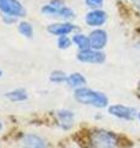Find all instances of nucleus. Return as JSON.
Returning a JSON list of instances; mask_svg holds the SVG:
<instances>
[{"instance_id": "nucleus-17", "label": "nucleus", "mask_w": 140, "mask_h": 148, "mask_svg": "<svg viewBox=\"0 0 140 148\" xmlns=\"http://www.w3.org/2000/svg\"><path fill=\"white\" fill-rule=\"evenodd\" d=\"M71 46V41L68 36H60L59 40H58V47L60 49H67Z\"/></svg>"}, {"instance_id": "nucleus-22", "label": "nucleus", "mask_w": 140, "mask_h": 148, "mask_svg": "<svg viewBox=\"0 0 140 148\" xmlns=\"http://www.w3.org/2000/svg\"><path fill=\"white\" fill-rule=\"evenodd\" d=\"M0 148H3V147H1V145H0Z\"/></svg>"}, {"instance_id": "nucleus-5", "label": "nucleus", "mask_w": 140, "mask_h": 148, "mask_svg": "<svg viewBox=\"0 0 140 148\" xmlns=\"http://www.w3.org/2000/svg\"><path fill=\"white\" fill-rule=\"evenodd\" d=\"M77 59L84 63H91V64H101L106 61L105 53H102L99 49L87 48L82 49L77 54Z\"/></svg>"}, {"instance_id": "nucleus-4", "label": "nucleus", "mask_w": 140, "mask_h": 148, "mask_svg": "<svg viewBox=\"0 0 140 148\" xmlns=\"http://www.w3.org/2000/svg\"><path fill=\"white\" fill-rule=\"evenodd\" d=\"M0 11L11 17H22L26 15V9L18 0H0Z\"/></svg>"}, {"instance_id": "nucleus-7", "label": "nucleus", "mask_w": 140, "mask_h": 148, "mask_svg": "<svg viewBox=\"0 0 140 148\" xmlns=\"http://www.w3.org/2000/svg\"><path fill=\"white\" fill-rule=\"evenodd\" d=\"M109 114L117 116L119 119H124V120H133L137 115V111L133 108L129 106H124V105H113L109 108Z\"/></svg>"}, {"instance_id": "nucleus-20", "label": "nucleus", "mask_w": 140, "mask_h": 148, "mask_svg": "<svg viewBox=\"0 0 140 148\" xmlns=\"http://www.w3.org/2000/svg\"><path fill=\"white\" fill-rule=\"evenodd\" d=\"M1 128H3V123L0 122V131H1Z\"/></svg>"}, {"instance_id": "nucleus-16", "label": "nucleus", "mask_w": 140, "mask_h": 148, "mask_svg": "<svg viewBox=\"0 0 140 148\" xmlns=\"http://www.w3.org/2000/svg\"><path fill=\"white\" fill-rule=\"evenodd\" d=\"M67 75H65L64 72H60V71H55L50 74V80L53 83H64L67 82Z\"/></svg>"}, {"instance_id": "nucleus-9", "label": "nucleus", "mask_w": 140, "mask_h": 148, "mask_svg": "<svg viewBox=\"0 0 140 148\" xmlns=\"http://www.w3.org/2000/svg\"><path fill=\"white\" fill-rule=\"evenodd\" d=\"M75 30V26L69 22H57L48 26V32L54 36H67Z\"/></svg>"}, {"instance_id": "nucleus-23", "label": "nucleus", "mask_w": 140, "mask_h": 148, "mask_svg": "<svg viewBox=\"0 0 140 148\" xmlns=\"http://www.w3.org/2000/svg\"><path fill=\"white\" fill-rule=\"evenodd\" d=\"M139 119H140V114H139Z\"/></svg>"}, {"instance_id": "nucleus-12", "label": "nucleus", "mask_w": 140, "mask_h": 148, "mask_svg": "<svg viewBox=\"0 0 140 148\" xmlns=\"http://www.w3.org/2000/svg\"><path fill=\"white\" fill-rule=\"evenodd\" d=\"M67 83L71 88L77 89V88H81V86H84L86 84V79L81 75L80 73H73L67 78Z\"/></svg>"}, {"instance_id": "nucleus-6", "label": "nucleus", "mask_w": 140, "mask_h": 148, "mask_svg": "<svg viewBox=\"0 0 140 148\" xmlns=\"http://www.w3.org/2000/svg\"><path fill=\"white\" fill-rule=\"evenodd\" d=\"M107 20V14L105 11L100 10V9H95V10H91L90 12L86 15L85 21L88 26L91 27H99L102 26Z\"/></svg>"}, {"instance_id": "nucleus-14", "label": "nucleus", "mask_w": 140, "mask_h": 148, "mask_svg": "<svg viewBox=\"0 0 140 148\" xmlns=\"http://www.w3.org/2000/svg\"><path fill=\"white\" fill-rule=\"evenodd\" d=\"M6 98L11 101H23L27 99V92L23 89H16V90L9 91L6 94Z\"/></svg>"}, {"instance_id": "nucleus-13", "label": "nucleus", "mask_w": 140, "mask_h": 148, "mask_svg": "<svg viewBox=\"0 0 140 148\" xmlns=\"http://www.w3.org/2000/svg\"><path fill=\"white\" fill-rule=\"evenodd\" d=\"M73 42L75 43L79 48H80V51L91 48V47H90V40H88V37L85 36V35H82V34H76V35H74Z\"/></svg>"}, {"instance_id": "nucleus-15", "label": "nucleus", "mask_w": 140, "mask_h": 148, "mask_svg": "<svg viewBox=\"0 0 140 148\" xmlns=\"http://www.w3.org/2000/svg\"><path fill=\"white\" fill-rule=\"evenodd\" d=\"M18 31H20L21 35H23L25 37H29V38H32V36H33V27H32L30 22H26V21L20 22Z\"/></svg>"}, {"instance_id": "nucleus-11", "label": "nucleus", "mask_w": 140, "mask_h": 148, "mask_svg": "<svg viewBox=\"0 0 140 148\" xmlns=\"http://www.w3.org/2000/svg\"><path fill=\"white\" fill-rule=\"evenodd\" d=\"M57 117L59 120L62 127L68 130L73 126V122H74V114L69 110H60L57 112Z\"/></svg>"}, {"instance_id": "nucleus-2", "label": "nucleus", "mask_w": 140, "mask_h": 148, "mask_svg": "<svg viewBox=\"0 0 140 148\" xmlns=\"http://www.w3.org/2000/svg\"><path fill=\"white\" fill-rule=\"evenodd\" d=\"M41 11L48 16H57L60 18H65V20L74 17V11L70 8L65 6L64 1H62V0L50 1L49 4H47L42 8Z\"/></svg>"}, {"instance_id": "nucleus-10", "label": "nucleus", "mask_w": 140, "mask_h": 148, "mask_svg": "<svg viewBox=\"0 0 140 148\" xmlns=\"http://www.w3.org/2000/svg\"><path fill=\"white\" fill-rule=\"evenodd\" d=\"M22 146L23 148H48L44 140H42L39 136L33 135V133H30L23 137Z\"/></svg>"}, {"instance_id": "nucleus-18", "label": "nucleus", "mask_w": 140, "mask_h": 148, "mask_svg": "<svg viewBox=\"0 0 140 148\" xmlns=\"http://www.w3.org/2000/svg\"><path fill=\"white\" fill-rule=\"evenodd\" d=\"M86 5L92 9V10H95V9H100L102 5H103V0H85Z\"/></svg>"}, {"instance_id": "nucleus-1", "label": "nucleus", "mask_w": 140, "mask_h": 148, "mask_svg": "<svg viewBox=\"0 0 140 148\" xmlns=\"http://www.w3.org/2000/svg\"><path fill=\"white\" fill-rule=\"evenodd\" d=\"M74 98L76 101L84 105H91L95 108H106L108 104V99L105 94H102L100 91L88 89V88H77L74 92Z\"/></svg>"}, {"instance_id": "nucleus-3", "label": "nucleus", "mask_w": 140, "mask_h": 148, "mask_svg": "<svg viewBox=\"0 0 140 148\" xmlns=\"http://www.w3.org/2000/svg\"><path fill=\"white\" fill-rule=\"evenodd\" d=\"M91 146L95 148H114L117 146V138L111 132L99 130L91 133Z\"/></svg>"}, {"instance_id": "nucleus-8", "label": "nucleus", "mask_w": 140, "mask_h": 148, "mask_svg": "<svg viewBox=\"0 0 140 148\" xmlns=\"http://www.w3.org/2000/svg\"><path fill=\"white\" fill-rule=\"evenodd\" d=\"M88 40H90L91 48L101 51L107 43V32L103 30H95L90 34Z\"/></svg>"}, {"instance_id": "nucleus-19", "label": "nucleus", "mask_w": 140, "mask_h": 148, "mask_svg": "<svg viewBox=\"0 0 140 148\" xmlns=\"http://www.w3.org/2000/svg\"><path fill=\"white\" fill-rule=\"evenodd\" d=\"M133 3L138 9H140V0H133Z\"/></svg>"}, {"instance_id": "nucleus-21", "label": "nucleus", "mask_w": 140, "mask_h": 148, "mask_svg": "<svg viewBox=\"0 0 140 148\" xmlns=\"http://www.w3.org/2000/svg\"><path fill=\"white\" fill-rule=\"evenodd\" d=\"M1 74H3V72H1V71H0V77H1Z\"/></svg>"}]
</instances>
